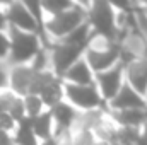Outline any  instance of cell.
<instances>
[{"instance_id":"1","label":"cell","mask_w":147,"mask_h":145,"mask_svg":"<svg viewBox=\"0 0 147 145\" xmlns=\"http://www.w3.org/2000/svg\"><path fill=\"white\" fill-rule=\"evenodd\" d=\"M86 22L89 24L91 31L98 38H103L111 43H118L120 29L116 26V10L113 9L111 2H106V0L89 2Z\"/></svg>"},{"instance_id":"2","label":"cell","mask_w":147,"mask_h":145,"mask_svg":"<svg viewBox=\"0 0 147 145\" xmlns=\"http://www.w3.org/2000/svg\"><path fill=\"white\" fill-rule=\"evenodd\" d=\"M87 7L89 2H72L70 9L45 17V33L51 41H58L62 38L69 36L74 29H77L80 24L86 22L87 17Z\"/></svg>"},{"instance_id":"3","label":"cell","mask_w":147,"mask_h":145,"mask_svg":"<svg viewBox=\"0 0 147 145\" xmlns=\"http://www.w3.org/2000/svg\"><path fill=\"white\" fill-rule=\"evenodd\" d=\"M7 38H9V55L5 58L7 67L16 65H29L36 53L41 50V43L36 34L19 31L12 26H7Z\"/></svg>"},{"instance_id":"4","label":"cell","mask_w":147,"mask_h":145,"mask_svg":"<svg viewBox=\"0 0 147 145\" xmlns=\"http://www.w3.org/2000/svg\"><path fill=\"white\" fill-rule=\"evenodd\" d=\"M120 51L121 46L118 43H111L103 38L94 36L84 53V60L87 62L92 73H99L115 67L120 62Z\"/></svg>"},{"instance_id":"5","label":"cell","mask_w":147,"mask_h":145,"mask_svg":"<svg viewBox=\"0 0 147 145\" xmlns=\"http://www.w3.org/2000/svg\"><path fill=\"white\" fill-rule=\"evenodd\" d=\"M63 99L74 106L77 111H91V109H101L103 113H108V106L103 101L96 84L92 85H75L63 82Z\"/></svg>"},{"instance_id":"6","label":"cell","mask_w":147,"mask_h":145,"mask_svg":"<svg viewBox=\"0 0 147 145\" xmlns=\"http://www.w3.org/2000/svg\"><path fill=\"white\" fill-rule=\"evenodd\" d=\"M86 44H69L62 41H51V46L48 50L50 55V70L55 73L58 79L70 68L77 60H80L86 53Z\"/></svg>"},{"instance_id":"7","label":"cell","mask_w":147,"mask_h":145,"mask_svg":"<svg viewBox=\"0 0 147 145\" xmlns=\"http://www.w3.org/2000/svg\"><path fill=\"white\" fill-rule=\"evenodd\" d=\"M123 82H125V65L121 62H118L115 67H111V68L105 70V72L94 73V84H96L103 101L106 103V106L118 94V91L123 85Z\"/></svg>"},{"instance_id":"8","label":"cell","mask_w":147,"mask_h":145,"mask_svg":"<svg viewBox=\"0 0 147 145\" xmlns=\"http://www.w3.org/2000/svg\"><path fill=\"white\" fill-rule=\"evenodd\" d=\"M2 9H3L7 26H12V28L24 31V33L36 34L39 38L38 24L34 22V19L31 17L29 10L26 9V5L22 2H7V3H2Z\"/></svg>"},{"instance_id":"9","label":"cell","mask_w":147,"mask_h":145,"mask_svg":"<svg viewBox=\"0 0 147 145\" xmlns=\"http://www.w3.org/2000/svg\"><path fill=\"white\" fill-rule=\"evenodd\" d=\"M51 114V121H53V138H62L63 135L70 133L74 121L79 116V111L70 106L67 101L58 103L57 106H53L51 109H48Z\"/></svg>"},{"instance_id":"10","label":"cell","mask_w":147,"mask_h":145,"mask_svg":"<svg viewBox=\"0 0 147 145\" xmlns=\"http://www.w3.org/2000/svg\"><path fill=\"white\" fill-rule=\"evenodd\" d=\"M125 82L142 97L147 92V56H140L125 65Z\"/></svg>"},{"instance_id":"11","label":"cell","mask_w":147,"mask_h":145,"mask_svg":"<svg viewBox=\"0 0 147 145\" xmlns=\"http://www.w3.org/2000/svg\"><path fill=\"white\" fill-rule=\"evenodd\" d=\"M118 109H146V101L127 82H123L118 94L108 103V111H118Z\"/></svg>"},{"instance_id":"12","label":"cell","mask_w":147,"mask_h":145,"mask_svg":"<svg viewBox=\"0 0 147 145\" xmlns=\"http://www.w3.org/2000/svg\"><path fill=\"white\" fill-rule=\"evenodd\" d=\"M31 77H33V68L29 65H16V67H9V80H7V89L19 96L24 97L28 96V89L31 84Z\"/></svg>"},{"instance_id":"13","label":"cell","mask_w":147,"mask_h":145,"mask_svg":"<svg viewBox=\"0 0 147 145\" xmlns=\"http://www.w3.org/2000/svg\"><path fill=\"white\" fill-rule=\"evenodd\" d=\"M108 118L113 121L115 126H144L147 123V111L146 109H118V111H108Z\"/></svg>"},{"instance_id":"14","label":"cell","mask_w":147,"mask_h":145,"mask_svg":"<svg viewBox=\"0 0 147 145\" xmlns=\"http://www.w3.org/2000/svg\"><path fill=\"white\" fill-rule=\"evenodd\" d=\"M62 80L65 84H75V85H92L94 84V73L82 56L70 68H67V72L62 75Z\"/></svg>"},{"instance_id":"15","label":"cell","mask_w":147,"mask_h":145,"mask_svg":"<svg viewBox=\"0 0 147 145\" xmlns=\"http://www.w3.org/2000/svg\"><path fill=\"white\" fill-rule=\"evenodd\" d=\"M39 99L43 103L45 109H51L58 103L65 101L63 99V80L58 77H53L39 92Z\"/></svg>"},{"instance_id":"16","label":"cell","mask_w":147,"mask_h":145,"mask_svg":"<svg viewBox=\"0 0 147 145\" xmlns=\"http://www.w3.org/2000/svg\"><path fill=\"white\" fill-rule=\"evenodd\" d=\"M31 130L39 142L53 138V121H51V114L48 109L31 119Z\"/></svg>"},{"instance_id":"17","label":"cell","mask_w":147,"mask_h":145,"mask_svg":"<svg viewBox=\"0 0 147 145\" xmlns=\"http://www.w3.org/2000/svg\"><path fill=\"white\" fill-rule=\"evenodd\" d=\"M12 144L14 145H39V140L34 137L31 130V119L24 118L16 125L14 135H12Z\"/></svg>"},{"instance_id":"18","label":"cell","mask_w":147,"mask_h":145,"mask_svg":"<svg viewBox=\"0 0 147 145\" xmlns=\"http://www.w3.org/2000/svg\"><path fill=\"white\" fill-rule=\"evenodd\" d=\"M140 128H137V126H116L115 128V145H135L139 135H140Z\"/></svg>"},{"instance_id":"19","label":"cell","mask_w":147,"mask_h":145,"mask_svg":"<svg viewBox=\"0 0 147 145\" xmlns=\"http://www.w3.org/2000/svg\"><path fill=\"white\" fill-rule=\"evenodd\" d=\"M22 103H24V111H26V118H29V119H33V118H36L39 116L43 111H46L45 106H43V103H41V99H39V96H24L22 97Z\"/></svg>"},{"instance_id":"20","label":"cell","mask_w":147,"mask_h":145,"mask_svg":"<svg viewBox=\"0 0 147 145\" xmlns=\"http://www.w3.org/2000/svg\"><path fill=\"white\" fill-rule=\"evenodd\" d=\"M39 3H41V9L45 12V17L60 14V12L70 9V5H72V2H69V0H45V2H39Z\"/></svg>"},{"instance_id":"21","label":"cell","mask_w":147,"mask_h":145,"mask_svg":"<svg viewBox=\"0 0 147 145\" xmlns=\"http://www.w3.org/2000/svg\"><path fill=\"white\" fill-rule=\"evenodd\" d=\"M29 67L33 68V72H45V70L50 68V55H48V51L45 48H41L36 53V56L33 58Z\"/></svg>"},{"instance_id":"22","label":"cell","mask_w":147,"mask_h":145,"mask_svg":"<svg viewBox=\"0 0 147 145\" xmlns=\"http://www.w3.org/2000/svg\"><path fill=\"white\" fill-rule=\"evenodd\" d=\"M7 114L16 121V125H17L21 119H24V118H26V111H24L22 97H19V96H16V97H14V101L10 103V106H9V109H7Z\"/></svg>"},{"instance_id":"23","label":"cell","mask_w":147,"mask_h":145,"mask_svg":"<svg viewBox=\"0 0 147 145\" xmlns=\"http://www.w3.org/2000/svg\"><path fill=\"white\" fill-rule=\"evenodd\" d=\"M70 137H72L74 145H96L98 144L94 133L92 132H87V130H80V132L70 133Z\"/></svg>"},{"instance_id":"24","label":"cell","mask_w":147,"mask_h":145,"mask_svg":"<svg viewBox=\"0 0 147 145\" xmlns=\"http://www.w3.org/2000/svg\"><path fill=\"white\" fill-rule=\"evenodd\" d=\"M134 14H135L137 28H139V31H140V34H142V38H144V41L147 44V14H144L142 10H139L135 7V3H134Z\"/></svg>"},{"instance_id":"25","label":"cell","mask_w":147,"mask_h":145,"mask_svg":"<svg viewBox=\"0 0 147 145\" xmlns=\"http://www.w3.org/2000/svg\"><path fill=\"white\" fill-rule=\"evenodd\" d=\"M0 130H3V132H7V133H10V132L16 130V121H14L7 113L0 114Z\"/></svg>"},{"instance_id":"26","label":"cell","mask_w":147,"mask_h":145,"mask_svg":"<svg viewBox=\"0 0 147 145\" xmlns=\"http://www.w3.org/2000/svg\"><path fill=\"white\" fill-rule=\"evenodd\" d=\"M9 55V38L7 33H0V62H5Z\"/></svg>"},{"instance_id":"27","label":"cell","mask_w":147,"mask_h":145,"mask_svg":"<svg viewBox=\"0 0 147 145\" xmlns=\"http://www.w3.org/2000/svg\"><path fill=\"white\" fill-rule=\"evenodd\" d=\"M7 80H9V67L5 62H0V91L7 89Z\"/></svg>"},{"instance_id":"28","label":"cell","mask_w":147,"mask_h":145,"mask_svg":"<svg viewBox=\"0 0 147 145\" xmlns=\"http://www.w3.org/2000/svg\"><path fill=\"white\" fill-rule=\"evenodd\" d=\"M135 145H147V123L140 128V135L137 138V144Z\"/></svg>"},{"instance_id":"29","label":"cell","mask_w":147,"mask_h":145,"mask_svg":"<svg viewBox=\"0 0 147 145\" xmlns=\"http://www.w3.org/2000/svg\"><path fill=\"white\" fill-rule=\"evenodd\" d=\"M7 31V21H5V15H3V9L0 5V33H5Z\"/></svg>"},{"instance_id":"30","label":"cell","mask_w":147,"mask_h":145,"mask_svg":"<svg viewBox=\"0 0 147 145\" xmlns=\"http://www.w3.org/2000/svg\"><path fill=\"white\" fill-rule=\"evenodd\" d=\"M58 145H74L70 133H67V135H63L62 138H58Z\"/></svg>"},{"instance_id":"31","label":"cell","mask_w":147,"mask_h":145,"mask_svg":"<svg viewBox=\"0 0 147 145\" xmlns=\"http://www.w3.org/2000/svg\"><path fill=\"white\" fill-rule=\"evenodd\" d=\"M39 145H58V140L57 138H48L45 142H39Z\"/></svg>"},{"instance_id":"32","label":"cell","mask_w":147,"mask_h":145,"mask_svg":"<svg viewBox=\"0 0 147 145\" xmlns=\"http://www.w3.org/2000/svg\"><path fill=\"white\" fill-rule=\"evenodd\" d=\"M96 145H111V144H108V142H98Z\"/></svg>"},{"instance_id":"33","label":"cell","mask_w":147,"mask_h":145,"mask_svg":"<svg viewBox=\"0 0 147 145\" xmlns=\"http://www.w3.org/2000/svg\"><path fill=\"white\" fill-rule=\"evenodd\" d=\"M144 101H146V111H147V92H146V96H144Z\"/></svg>"}]
</instances>
